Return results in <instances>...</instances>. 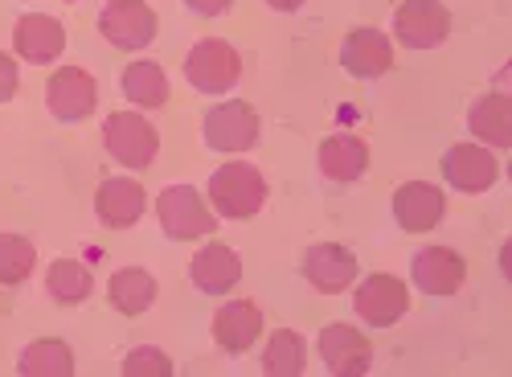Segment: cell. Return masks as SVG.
<instances>
[{
	"label": "cell",
	"instance_id": "obj_2",
	"mask_svg": "<svg viewBox=\"0 0 512 377\" xmlns=\"http://www.w3.org/2000/svg\"><path fill=\"white\" fill-rule=\"evenodd\" d=\"M185 78L201 95H226V91L238 87V78H242V58H238V50L230 46V41L205 37L185 58Z\"/></svg>",
	"mask_w": 512,
	"mask_h": 377
},
{
	"label": "cell",
	"instance_id": "obj_15",
	"mask_svg": "<svg viewBox=\"0 0 512 377\" xmlns=\"http://www.w3.org/2000/svg\"><path fill=\"white\" fill-rule=\"evenodd\" d=\"M144 209H148V193L140 181L132 177H107L95 193V214L103 226L111 230H127V226H136L144 218Z\"/></svg>",
	"mask_w": 512,
	"mask_h": 377
},
{
	"label": "cell",
	"instance_id": "obj_1",
	"mask_svg": "<svg viewBox=\"0 0 512 377\" xmlns=\"http://www.w3.org/2000/svg\"><path fill=\"white\" fill-rule=\"evenodd\" d=\"M209 201L222 218H234V222L254 218L267 201V181L254 164H242V160L222 164V169L209 177Z\"/></svg>",
	"mask_w": 512,
	"mask_h": 377
},
{
	"label": "cell",
	"instance_id": "obj_11",
	"mask_svg": "<svg viewBox=\"0 0 512 377\" xmlns=\"http://www.w3.org/2000/svg\"><path fill=\"white\" fill-rule=\"evenodd\" d=\"M95 103H99V87H95V78L82 70V66H62L50 78V87H46V107L62 123L87 119L95 111Z\"/></svg>",
	"mask_w": 512,
	"mask_h": 377
},
{
	"label": "cell",
	"instance_id": "obj_25",
	"mask_svg": "<svg viewBox=\"0 0 512 377\" xmlns=\"http://www.w3.org/2000/svg\"><path fill=\"white\" fill-rule=\"evenodd\" d=\"M304 361H308V345L295 328H279L267 353H263V373L267 377H300L304 373Z\"/></svg>",
	"mask_w": 512,
	"mask_h": 377
},
{
	"label": "cell",
	"instance_id": "obj_7",
	"mask_svg": "<svg viewBox=\"0 0 512 377\" xmlns=\"http://www.w3.org/2000/svg\"><path fill=\"white\" fill-rule=\"evenodd\" d=\"M316 349H320L324 369L332 377H361L373 365V345L365 341V332L353 328V324H340V320L328 324V328H320Z\"/></svg>",
	"mask_w": 512,
	"mask_h": 377
},
{
	"label": "cell",
	"instance_id": "obj_5",
	"mask_svg": "<svg viewBox=\"0 0 512 377\" xmlns=\"http://www.w3.org/2000/svg\"><path fill=\"white\" fill-rule=\"evenodd\" d=\"M205 144L213 152H246L259 144V111L242 99L218 103L205 111Z\"/></svg>",
	"mask_w": 512,
	"mask_h": 377
},
{
	"label": "cell",
	"instance_id": "obj_18",
	"mask_svg": "<svg viewBox=\"0 0 512 377\" xmlns=\"http://www.w3.org/2000/svg\"><path fill=\"white\" fill-rule=\"evenodd\" d=\"M13 46L25 62L46 66L66 50V29H62V21H54L46 13H25L13 29Z\"/></svg>",
	"mask_w": 512,
	"mask_h": 377
},
{
	"label": "cell",
	"instance_id": "obj_19",
	"mask_svg": "<svg viewBox=\"0 0 512 377\" xmlns=\"http://www.w3.org/2000/svg\"><path fill=\"white\" fill-rule=\"evenodd\" d=\"M263 332V312L250 300H230L213 316V341H218L226 353H246Z\"/></svg>",
	"mask_w": 512,
	"mask_h": 377
},
{
	"label": "cell",
	"instance_id": "obj_9",
	"mask_svg": "<svg viewBox=\"0 0 512 377\" xmlns=\"http://www.w3.org/2000/svg\"><path fill=\"white\" fill-rule=\"evenodd\" d=\"M156 13L144 5V0H111V5L99 13V33L119 50H144L156 37Z\"/></svg>",
	"mask_w": 512,
	"mask_h": 377
},
{
	"label": "cell",
	"instance_id": "obj_24",
	"mask_svg": "<svg viewBox=\"0 0 512 377\" xmlns=\"http://www.w3.org/2000/svg\"><path fill=\"white\" fill-rule=\"evenodd\" d=\"M123 95L132 99L136 107H164L168 103V78H164V70L156 66V62H132L123 70Z\"/></svg>",
	"mask_w": 512,
	"mask_h": 377
},
{
	"label": "cell",
	"instance_id": "obj_22",
	"mask_svg": "<svg viewBox=\"0 0 512 377\" xmlns=\"http://www.w3.org/2000/svg\"><path fill=\"white\" fill-rule=\"evenodd\" d=\"M107 300H111V308L123 312V316H140V312H148L152 300H156V279H152L144 267H123V271H115L111 283H107Z\"/></svg>",
	"mask_w": 512,
	"mask_h": 377
},
{
	"label": "cell",
	"instance_id": "obj_29",
	"mask_svg": "<svg viewBox=\"0 0 512 377\" xmlns=\"http://www.w3.org/2000/svg\"><path fill=\"white\" fill-rule=\"evenodd\" d=\"M17 82H21L17 62H13L9 54H0V103H9V99L17 95Z\"/></svg>",
	"mask_w": 512,
	"mask_h": 377
},
{
	"label": "cell",
	"instance_id": "obj_17",
	"mask_svg": "<svg viewBox=\"0 0 512 377\" xmlns=\"http://www.w3.org/2000/svg\"><path fill=\"white\" fill-rule=\"evenodd\" d=\"M340 66H345L353 78H381L394 66V50H390V37L377 33L369 25L353 29L340 46Z\"/></svg>",
	"mask_w": 512,
	"mask_h": 377
},
{
	"label": "cell",
	"instance_id": "obj_26",
	"mask_svg": "<svg viewBox=\"0 0 512 377\" xmlns=\"http://www.w3.org/2000/svg\"><path fill=\"white\" fill-rule=\"evenodd\" d=\"M91 287H95V279H91V271L82 267L78 259H58L46 271V291L58 304H82L91 296Z\"/></svg>",
	"mask_w": 512,
	"mask_h": 377
},
{
	"label": "cell",
	"instance_id": "obj_12",
	"mask_svg": "<svg viewBox=\"0 0 512 377\" xmlns=\"http://www.w3.org/2000/svg\"><path fill=\"white\" fill-rule=\"evenodd\" d=\"M410 275H414V287L426 291V296H455L467 279V263L459 250L451 246H422L414 263H410Z\"/></svg>",
	"mask_w": 512,
	"mask_h": 377
},
{
	"label": "cell",
	"instance_id": "obj_21",
	"mask_svg": "<svg viewBox=\"0 0 512 377\" xmlns=\"http://www.w3.org/2000/svg\"><path fill=\"white\" fill-rule=\"evenodd\" d=\"M467 128L476 140L492 144V148H508L512 144V103L504 95H484L467 111Z\"/></svg>",
	"mask_w": 512,
	"mask_h": 377
},
{
	"label": "cell",
	"instance_id": "obj_8",
	"mask_svg": "<svg viewBox=\"0 0 512 377\" xmlns=\"http://www.w3.org/2000/svg\"><path fill=\"white\" fill-rule=\"evenodd\" d=\"M353 308L357 316L369 324V328H390L406 316L410 308V291L398 275H386V271H377L369 275L361 287H357V296H353Z\"/></svg>",
	"mask_w": 512,
	"mask_h": 377
},
{
	"label": "cell",
	"instance_id": "obj_6",
	"mask_svg": "<svg viewBox=\"0 0 512 377\" xmlns=\"http://www.w3.org/2000/svg\"><path fill=\"white\" fill-rule=\"evenodd\" d=\"M394 33L406 50H435L451 33V13L439 0H406L394 13Z\"/></svg>",
	"mask_w": 512,
	"mask_h": 377
},
{
	"label": "cell",
	"instance_id": "obj_3",
	"mask_svg": "<svg viewBox=\"0 0 512 377\" xmlns=\"http://www.w3.org/2000/svg\"><path fill=\"white\" fill-rule=\"evenodd\" d=\"M103 144H107V152H111L119 164H127V169H148V164L156 160V152H160L156 128H152L144 115H136V111H115V115H107V123H103Z\"/></svg>",
	"mask_w": 512,
	"mask_h": 377
},
{
	"label": "cell",
	"instance_id": "obj_10",
	"mask_svg": "<svg viewBox=\"0 0 512 377\" xmlns=\"http://www.w3.org/2000/svg\"><path fill=\"white\" fill-rule=\"evenodd\" d=\"M439 169H443L451 189H459V193H484L500 177V160L488 148H480V144H451L443 152Z\"/></svg>",
	"mask_w": 512,
	"mask_h": 377
},
{
	"label": "cell",
	"instance_id": "obj_20",
	"mask_svg": "<svg viewBox=\"0 0 512 377\" xmlns=\"http://www.w3.org/2000/svg\"><path fill=\"white\" fill-rule=\"evenodd\" d=\"M369 169V144L361 136H349V132H340V136H328L320 144V173L336 185H349V181H361Z\"/></svg>",
	"mask_w": 512,
	"mask_h": 377
},
{
	"label": "cell",
	"instance_id": "obj_13",
	"mask_svg": "<svg viewBox=\"0 0 512 377\" xmlns=\"http://www.w3.org/2000/svg\"><path fill=\"white\" fill-rule=\"evenodd\" d=\"M304 279L324 296H340L357 279V255L340 242H316L304 255Z\"/></svg>",
	"mask_w": 512,
	"mask_h": 377
},
{
	"label": "cell",
	"instance_id": "obj_4",
	"mask_svg": "<svg viewBox=\"0 0 512 377\" xmlns=\"http://www.w3.org/2000/svg\"><path fill=\"white\" fill-rule=\"evenodd\" d=\"M156 214H160V226L168 238H205L209 230H218L213 214L205 209L201 193L193 185H168L160 197H156Z\"/></svg>",
	"mask_w": 512,
	"mask_h": 377
},
{
	"label": "cell",
	"instance_id": "obj_14",
	"mask_svg": "<svg viewBox=\"0 0 512 377\" xmlns=\"http://www.w3.org/2000/svg\"><path fill=\"white\" fill-rule=\"evenodd\" d=\"M447 214V197L439 185L431 181H406L398 193H394V218L402 230L410 234H426V230H435Z\"/></svg>",
	"mask_w": 512,
	"mask_h": 377
},
{
	"label": "cell",
	"instance_id": "obj_31",
	"mask_svg": "<svg viewBox=\"0 0 512 377\" xmlns=\"http://www.w3.org/2000/svg\"><path fill=\"white\" fill-rule=\"evenodd\" d=\"M267 5L275 13H295V9H304V0H267Z\"/></svg>",
	"mask_w": 512,
	"mask_h": 377
},
{
	"label": "cell",
	"instance_id": "obj_16",
	"mask_svg": "<svg viewBox=\"0 0 512 377\" xmlns=\"http://www.w3.org/2000/svg\"><path fill=\"white\" fill-rule=\"evenodd\" d=\"M189 279H193L197 291H205V296H226V291H234L238 279H242V259L234 255L230 246L209 242V246H201L193 255Z\"/></svg>",
	"mask_w": 512,
	"mask_h": 377
},
{
	"label": "cell",
	"instance_id": "obj_23",
	"mask_svg": "<svg viewBox=\"0 0 512 377\" xmlns=\"http://www.w3.org/2000/svg\"><path fill=\"white\" fill-rule=\"evenodd\" d=\"M21 377H70L74 373V353L66 341H33L21 349L17 361Z\"/></svg>",
	"mask_w": 512,
	"mask_h": 377
},
{
	"label": "cell",
	"instance_id": "obj_27",
	"mask_svg": "<svg viewBox=\"0 0 512 377\" xmlns=\"http://www.w3.org/2000/svg\"><path fill=\"white\" fill-rule=\"evenodd\" d=\"M37 263V250L29 238L21 234H0V283L13 287V283H25L29 271Z\"/></svg>",
	"mask_w": 512,
	"mask_h": 377
},
{
	"label": "cell",
	"instance_id": "obj_30",
	"mask_svg": "<svg viewBox=\"0 0 512 377\" xmlns=\"http://www.w3.org/2000/svg\"><path fill=\"white\" fill-rule=\"evenodd\" d=\"M185 5L197 13V17H222L234 0H185Z\"/></svg>",
	"mask_w": 512,
	"mask_h": 377
},
{
	"label": "cell",
	"instance_id": "obj_28",
	"mask_svg": "<svg viewBox=\"0 0 512 377\" xmlns=\"http://www.w3.org/2000/svg\"><path fill=\"white\" fill-rule=\"evenodd\" d=\"M123 373H127V377H173V361H168L160 349L144 345V349H132V353H127Z\"/></svg>",
	"mask_w": 512,
	"mask_h": 377
}]
</instances>
